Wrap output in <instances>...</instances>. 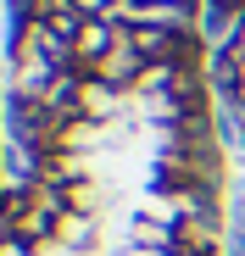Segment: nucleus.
Returning <instances> with one entry per match:
<instances>
[{
    "label": "nucleus",
    "mask_w": 245,
    "mask_h": 256,
    "mask_svg": "<svg viewBox=\"0 0 245 256\" xmlns=\"http://www.w3.org/2000/svg\"><path fill=\"white\" fill-rule=\"evenodd\" d=\"M145 56H140V45H134V34L128 28H122V39H117V45L90 67V78H100V84H112V90H140V78H145Z\"/></svg>",
    "instance_id": "nucleus-1"
},
{
    "label": "nucleus",
    "mask_w": 245,
    "mask_h": 256,
    "mask_svg": "<svg viewBox=\"0 0 245 256\" xmlns=\"http://www.w3.org/2000/svg\"><path fill=\"white\" fill-rule=\"evenodd\" d=\"M117 95H122V90H112V84H100V78H90V72H78L72 117H78V122H106V117L117 112Z\"/></svg>",
    "instance_id": "nucleus-2"
},
{
    "label": "nucleus",
    "mask_w": 245,
    "mask_h": 256,
    "mask_svg": "<svg viewBox=\"0 0 245 256\" xmlns=\"http://www.w3.org/2000/svg\"><path fill=\"white\" fill-rule=\"evenodd\" d=\"M173 256H218V223L173 218Z\"/></svg>",
    "instance_id": "nucleus-3"
},
{
    "label": "nucleus",
    "mask_w": 245,
    "mask_h": 256,
    "mask_svg": "<svg viewBox=\"0 0 245 256\" xmlns=\"http://www.w3.org/2000/svg\"><path fill=\"white\" fill-rule=\"evenodd\" d=\"M90 240H95L90 212H62V223H56V245H62V250H84Z\"/></svg>",
    "instance_id": "nucleus-4"
},
{
    "label": "nucleus",
    "mask_w": 245,
    "mask_h": 256,
    "mask_svg": "<svg viewBox=\"0 0 245 256\" xmlns=\"http://www.w3.org/2000/svg\"><path fill=\"white\" fill-rule=\"evenodd\" d=\"M72 6L84 12V17H112V12H117V0H72Z\"/></svg>",
    "instance_id": "nucleus-5"
},
{
    "label": "nucleus",
    "mask_w": 245,
    "mask_h": 256,
    "mask_svg": "<svg viewBox=\"0 0 245 256\" xmlns=\"http://www.w3.org/2000/svg\"><path fill=\"white\" fill-rule=\"evenodd\" d=\"M0 256H39L34 245H22L17 234H0Z\"/></svg>",
    "instance_id": "nucleus-6"
},
{
    "label": "nucleus",
    "mask_w": 245,
    "mask_h": 256,
    "mask_svg": "<svg viewBox=\"0 0 245 256\" xmlns=\"http://www.w3.org/2000/svg\"><path fill=\"white\" fill-rule=\"evenodd\" d=\"M223 50H228V56H234V62L245 67V17H240V28H234V39H228V45H223Z\"/></svg>",
    "instance_id": "nucleus-7"
},
{
    "label": "nucleus",
    "mask_w": 245,
    "mask_h": 256,
    "mask_svg": "<svg viewBox=\"0 0 245 256\" xmlns=\"http://www.w3.org/2000/svg\"><path fill=\"white\" fill-rule=\"evenodd\" d=\"M128 256H173V250H145V245H134Z\"/></svg>",
    "instance_id": "nucleus-8"
}]
</instances>
